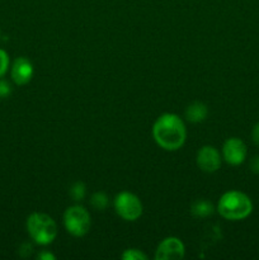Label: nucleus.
Wrapping results in <instances>:
<instances>
[{
  "instance_id": "nucleus-2",
  "label": "nucleus",
  "mask_w": 259,
  "mask_h": 260,
  "mask_svg": "<svg viewBox=\"0 0 259 260\" xmlns=\"http://www.w3.org/2000/svg\"><path fill=\"white\" fill-rule=\"evenodd\" d=\"M217 211L226 220L240 221L250 215L253 211V203L245 193L230 190L221 196L217 203Z\"/></svg>"
},
{
  "instance_id": "nucleus-15",
  "label": "nucleus",
  "mask_w": 259,
  "mask_h": 260,
  "mask_svg": "<svg viewBox=\"0 0 259 260\" xmlns=\"http://www.w3.org/2000/svg\"><path fill=\"white\" fill-rule=\"evenodd\" d=\"M9 68V55L0 48V78L5 75Z\"/></svg>"
},
{
  "instance_id": "nucleus-5",
  "label": "nucleus",
  "mask_w": 259,
  "mask_h": 260,
  "mask_svg": "<svg viewBox=\"0 0 259 260\" xmlns=\"http://www.w3.org/2000/svg\"><path fill=\"white\" fill-rule=\"evenodd\" d=\"M114 208L119 217L126 221H136L142 215V203L137 196L122 192L114 200Z\"/></svg>"
},
{
  "instance_id": "nucleus-16",
  "label": "nucleus",
  "mask_w": 259,
  "mask_h": 260,
  "mask_svg": "<svg viewBox=\"0 0 259 260\" xmlns=\"http://www.w3.org/2000/svg\"><path fill=\"white\" fill-rule=\"evenodd\" d=\"M12 91V88H10L9 84L4 80H0V96H5Z\"/></svg>"
},
{
  "instance_id": "nucleus-12",
  "label": "nucleus",
  "mask_w": 259,
  "mask_h": 260,
  "mask_svg": "<svg viewBox=\"0 0 259 260\" xmlns=\"http://www.w3.org/2000/svg\"><path fill=\"white\" fill-rule=\"evenodd\" d=\"M90 203L95 210L104 211L107 208V206H108V197H107L106 193L96 192L91 196Z\"/></svg>"
},
{
  "instance_id": "nucleus-9",
  "label": "nucleus",
  "mask_w": 259,
  "mask_h": 260,
  "mask_svg": "<svg viewBox=\"0 0 259 260\" xmlns=\"http://www.w3.org/2000/svg\"><path fill=\"white\" fill-rule=\"evenodd\" d=\"M33 76V65L28 58H15L12 66V79L17 85H25Z\"/></svg>"
},
{
  "instance_id": "nucleus-7",
  "label": "nucleus",
  "mask_w": 259,
  "mask_h": 260,
  "mask_svg": "<svg viewBox=\"0 0 259 260\" xmlns=\"http://www.w3.org/2000/svg\"><path fill=\"white\" fill-rule=\"evenodd\" d=\"M246 146L238 137L226 140L222 147V156L230 165H240L246 157Z\"/></svg>"
},
{
  "instance_id": "nucleus-18",
  "label": "nucleus",
  "mask_w": 259,
  "mask_h": 260,
  "mask_svg": "<svg viewBox=\"0 0 259 260\" xmlns=\"http://www.w3.org/2000/svg\"><path fill=\"white\" fill-rule=\"evenodd\" d=\"M251 140L255 145L259 146V122L253 127V131H251Z\"/></svg>"
},
{
  "instance_id": "nucleus-17",
  "label": "nucleus",
  "mask_w": 259,
  "mask_h": 260,
  "mask_svg": "<svg viewBox=\"0 0 259 260\" xmlns=\"http://www.w3.org/2000/svg\"><path fill=\"white\" fill-rule=\"evenodd\" d=\"M250 170L254 173V174H259V155L254 156L253 159L250 160Z\"/></svg>"
},
{
  "instance_id": "nucleus-6",
  "label": "nucleus",
  "mask_w": 259,
  "mask_h": 260,
  "mask_svg": "<svg viewBox=\"0 0 259 260\" xmlns=\"http://www.w3.org/2000/svg\"><path fill=\"white\" fill-rule=\"evenodd\" d=\"M185 248L184 244L178 238L170 236V238L164 239L159 244L155 253V259L156 260H178L184 256Z\"/></svg>"
},
{
  "instance_id": "nucleus-14",
  "label": "nucleus",
  "mask_w": 259,
  "mask_h": 260,
  "mask_svg": "<svg viewBox=\"0 0 259 260\" xmlns=\"http://www.w3.org/2000/svg\"><path fill=\"white\" fill-rule=\"evenodd\" d=\"M122 259L123 260H146L147 256L142 253L139 249H127L124 253L122 254Z\"/></svg>"
},
{
  "instance_id": "nucleus-8",
  "label": "nucleus",
  "mask_w": 259,
  "mask_h": 260,
  "mask_svg": "<svg viewBox=\"0 0 259 260\" xmlns=\"http://www.w3.org/2000/svg\"><path fill=\"white\" fill-rule=\"evenodd\" d=\"M197 165L202 172L215 173L221 167V155L213 146H203L197 152Z\"/></svg>"
},
{
  "instance_id": "nucleus-13",
  "label": "nucleus",
  "mask_w": 259,
  "mask_h": 260,
  "mask_svg": "<svg viewBox=\"0 0 259 260\" xmlns=\"http://www.w3.org/2000/svg\"><path fill=\"white\" fill-rule=\"evenodd\" d=\"M85 189L86 188L83 182H76L70 189L71 198H73L74 201H83V198L85 197V193H86Z\"/></svg>"
},
{
  "instance_id": "nucleus-4",
  "label": "nucleus",
  "mask_w": 259,
  "mask_h": 260,
  "mask_svg": "<svg viewBox=\"0 0 259 260\" xmlns=\"http://www.w3.org/2000/svg\"><path fill=\"white\" fill-rule=\"evenodd\" d=\"M90 215L81 206L69 207L63 213V225L73 236H84L90 229Z\"/></svg>"
},
{
  "instance_id": "nucleus-3",
  "label": "nucleus",
  "mask_w": 259,
  "mask_h": 260,
  "mask_svg": "<svg viewBox=\"0 0 259 260\" xmlns=\"http://www.w3.org/2000/svg\"><path fill=\"white\" fill-rule=\"evenodd\" d=\"M27 230L30 238L40 245H48L57 236L56 222L46 213H32L27 218Z\"/></svg>"
},
{
  "instance_id": "nucleus-10",
  "label": "nucleus",
  "mask_w": 259,
  "mask_h": 260,
  "mask_svg": "<svg viewBox=\"0 0 259 260\" xmlns=\"http://www.w3.org/2000/svg\"><path fill=\"white\" fill-rule=\"evenodd\" d=\"M208 114V109L202 102H193L185 108V118L192 123H200L205 121Z\"/></svg>"
},
{
  "instance_id": "nucleus-19",
  "label": "nucleus",
  "mask_w": 259,
  "mask_h": 260,
  "mask_svg": "<svg viewBox=\"0 0 259 260\" xmlns=\"http://www.w3.org/2000/svg\"><path fill=\"white\" fill-rule=\"evenodd\" d=\"M38 259L41 260H55V255H52L48 251H42L41 254H38Z\"/></svg>"
},
{
  "instance_id": "nucleus-1",
  "label": "nucleus",
  "mask_w": 259,
  "mask_h": 260,
  "mask_svg": "<svg viewBox=\"0 0 259 260\" xmlns=\"http://www.w3.org/2000/svg\"><path fill=\"white\" fill-rule=\"evenodd\" d=\"M156 144L167 151H175L184 145L187 137L184 122L173 113H165L156 119L152 127Z\"/></svg>"
},
{
  "instance_id": "nucleus-11",
  "label": "nucleus",
  "mask_w": 259,
  "mask_h": 260,
  "mask_svg": "<svg viewBox=\"0 0 259 260\" xmlns=\"http://www.w3.org/2000/svg\"><path fill=\"white\" fill-rule=\"evenodd\" d=\"M190 212L196 217H207L213 213V206L207 200H197L190 206Z\"/></svg>"
}]
</instances>
